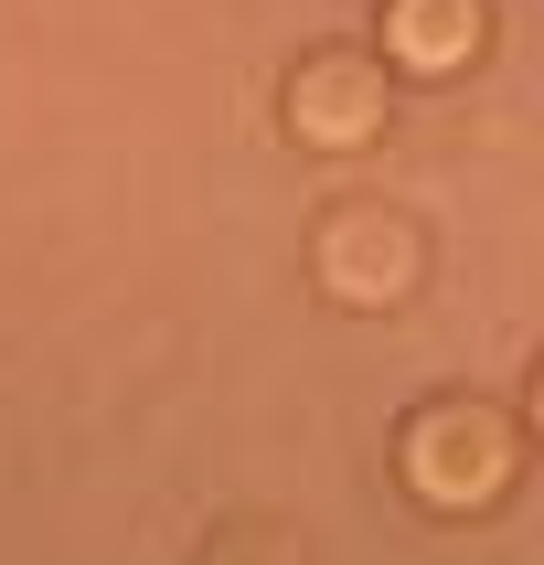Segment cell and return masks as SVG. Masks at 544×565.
Listing matches in <instances>:
<instances>
[{
  "mask_svg": "<svg viewBox=\"0 0 544 565\" xmlns=\"http://www.w3.org/2000/svg\"><path fill=\"white\" fill-rule=\"evenodd\" d=\"M523 470H534V427H523V406L427 395V406L395 416V491H406L427 523H491V512L523 491Z\"/></svg>",
  "mask_w": 544,
  "mask_h": 565,
  "instance_id": "6da1fadb",
  "label": "cell"
},
{
  "mask_svg": "<svg viewBox=\"0 0 544 565\" xmlns=\"http://www.w3.org/2000/svg\"><path fill=\"white\" fill-rule=\"evenodd\" d=\"M395 96H406V75L384 64V43H310L278 86V128L310 160H363L395 139Z\"/></svg>",
  "mask_w": 544,
  "mask_h": 565,
  "instance_id": "7a4b0ae2",
  "label": "cell"
},
{
  "mask_svg": "<svg viewBox=\"0 0 544 565\" xmlns=\"http://www.w3.org/2000/svg\"><path fill=\"white\" fill-rule=\"evenodd\" d=\"M416 278H427V235H416L406 203H374V192H342L310 214V288L352 320L406 310Z\"/></svg>",
  "mask_w": 544,
  "mask_h": 565,
  "instance_id": "3957f363",
  "label": "cell"
},
{
  "mask_svg": "<svg viewBox=\"0 0 544 565\" xmlns=\"http://www.w3.org/2000/svg\"><path fill=\"white\" fill-rule=\"evenodd\" d=\"M374 43L406 86H459L480 54H491V0H384Z\"/></svg>",
  "mask_w": 544,
  "mask_h": 565,
  "instance_id": "277c9868",
  "label": "cell"
},
{
  "mask_svg": "<svg viewBox=\"0 0 544 565\" xmlns=\"http://www.w3.org/2000/svg\"><path fill=\"white\" fill-rule=\"evenodd\" d=\"M523 427H534V448H544V363H534V384H523Z\"/></svg>",
  "mask_w": 544,
  "mask_h": 565,
  "instance_id": "5b68a950",
  "label": "cell"
}]
</instances>
